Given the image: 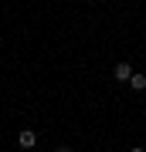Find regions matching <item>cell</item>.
Instances as JSON below:
<instances>
[{
	"instance_id": "obj_2",
	"label": "cell",
	"mask_w": 146,
	"mask_h": 152,
	"mask_svg": "<svg viewBox=\"0 0 146 152\" xmlns=\"http://www.w3.org/2000/svg\"><path fill=\"white\" fill-rule=\"evenodd\" d=\"M112 78H116V81H126V85H129V78H133V68L126 64V61H119V64L112 68Z\"/></svg>"
},
{
	"instance_id": "obj_5",
	"label": "cell",
	"mask_w": 146,
	"mask_h": 152,
	"mask_svg": "<svg viewBox=\"0 0 146 152\" xmlns=\"http://www.w3.org/2000/svg\"><path fill=\"white\" fill-rule=\"evenodd\" d=\"M129 152H146V149H143V145H133V149H129Z\"/></svg>"
},
{
	"instance_id": "obj_1",
	"label": "cell",
	"mask_w": 146,
	"mask_h": 152,
	"mask_svg": "<svg viewBox=\"0 0 146 152\" xmlns=\"http://www.w3.org/2000/svg\"><path fill=\"white\" fill-rule=\"evenodd\" d=\"M17 145H21L24 152H31L34 145H38V132H31V129H24V132H17Z\"/></svg>"
},
{
	"instance_id": "obj_6",
	"label": "cell",
	"mask_w": 146,
	"mask_h": 152,
	"mask_svg": "<svg viewBox=\"0 0 146 152\" xmlns=\"http://www.w3.org/2000/svg\"><path fill=\"white\" fill-rule=\"evenodd\" d=\"M31 152H34V149H31Z\"/></svg>"
},
{
	"instance_id": "obj_3",
	"label": "cell",
	"mask_w": 146,
	"mask_h": 152,
	"mask_svg": "<svg viewBox=\"0 0 146 152\" xmlns=\"http://www.w3.org/2000/svg\"><path fill=\"white\" fill-rule=\"evenodd\" d=\"M129 88H133V91H146V75L133 71V78H129Z\"/></svg>"
},
{
	"instance_id": "obj_4",
	"label": "cell",
	"mask_w": 146,
	"mask_h": 152,
	"mask_svg": "<svg viewBox=\"0 0 146 152\" xmlns=\"http://www.w3.org/2000/svg\"><path fill=\"white\" fill-rule=\"evenodd\" d=\"M54 152H71V149H68V145H58V149H54Z\"/></svg>"
}]
</instances>
